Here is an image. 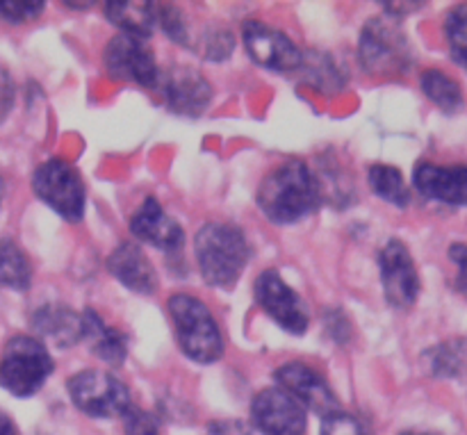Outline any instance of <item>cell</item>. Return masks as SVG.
I'll return each mask as SVG.
<instances>
[{"label":"cell","instance_id":"cell-1","mask_svg":"<svg viewBox=\"0 0 467 435\" xmlns=\"http://www.w3.org/2000/svg\"><path fill=\"white\" fill-rule=\"evenodd\" d=\"M319 203V185L313 171L299 160L283 162L263 181L258 205L274 223H295L308 217Z\"/></svg>","mask_w":467,"mask_h":435},{"label":"cell","instance_id":"cell-2","mask_svg":"<svg viewBox=\"0 0 467 435\" xmlns=\"http://www.w3.org/2000/svg\"><path fill=\"white\" fill-rule=\"evenodd\" d=\"M201 276L213 287H233L251 258L249 242L231 223H205L194 242Z\"/></svg>","mask_w":467,"mask_h":435},{"label":"cell","instance_id":"cell-3","mask_svg":"<svg viewBox=\"0 0 467 435\" xmlns=\"http://www.w3.org/2000/svg\"><path fill=\"white\" fill-rule=\"evenodd\" d=\"M178 345L182 354L201 365L217 363L223 354V337L213 313L203 301L190 295H173L169 299Z\"/></svg>","mask_w":467,"mask_h":435},{"label":"cell","instance_id":"cell-4","mask_svg":"<svg viewBox=\"0 0 467 435\" xmlns=\"http://www.w3.org/2000/svg\"><path fill=\"white\" fill-rule=\"evenodd\" d=\"M53 374V358L39 340L16 336L5 345L0 360V386L14 397H32Z\"/></svg>","mask_w":467,"mask_h":435},{"label":"cell","instance_id":"cell-5","mask_svg":"<svg viewBox=\"0 0 467 435\" xmlns=\"http://www.w3.org/2000/svg\"><path fill=\"white\" fill-rule=\"evenodd\" d=\"M32 187L35 194L67 222H80L85 214L87 194L82 178L76 167L64 160H48L41 164L32 178Z\"/></svg>","mask_w":467,"mask_h":435},{"label":"cell","instance_id":"cell-6","mask_svg":"<svg viewBox=\"0 0 467 435\" xmlns=\"http://www.w3.org/2000/svg\"><path fill=\"white\" fill-rule=\"evenodd\" d=\"M73 404L82 413L99 419L119 418L130 409V392L117 377L100 369H87L67 383Z\"/></svg>","mask_w":467,"mask_h":435},{"label":"cell","instance_id":"cell-7","mask_svg":"<svg viewBox=\"0 0 467 435\" xmlns=\"http://www.w3.org/2000/svg\"><path fill=\"white\" fill-rule=\"evenodd\" d=\"M255 301L287 333L301 336V333L308 331V306L278 276L276 269H267L258 276V281H255Z\"/></svg>","mask_w":467,"mask_h":435},{"label":"cell","instance_id":"cell-8","mask_svg":"<svg viewBox=\"0 0 467 435\" xmlns=\"http://www.w3.org/2000/svg\"><path fill=\"white\" fill-rule=\"evenodd\" d=\"M409 44L404 35L386 18L365 26L358 41V57L369 73H395L409 67Z\"/></svg>","mask_w":467,"mask_h":435},{"label":"cell","instance_id":"cell-9","mask_svg":"<svg viewBox=\"0 0 467 435\" xmlns=\"http://www.w3.org/2000/svg\"><path fill=\"white\" fill-rule=\"evenodd\" d=\"M251 422L263 435H304L308 429L306 409L281 388H267L255 395Z\"/></svg>","mask_w":467,"mask_h":435},{"label":"cell","instance_id":"cell-10","mask_svg":"<svg viewBox=\"0 0 467 435\" xmlns=\"http://www.w3.org/2000/svg\"><path fill=\"white\" fill-rule=\"evenodd\" d=\"M103 59L105 68L114 80L135 82L140 87H155L160 82V68L153 53L137 36H114L105 48Z\"/></svg>","mask_w":467,"mask_h":435},{"label":"cell","instance_id":"cell-11","mask_svg":"<svg viewBox=\"0 0 467 435\" xmlns=\"http://www.w3.org/2000/svg\"><path fill=\"white\" fill-rule=\"evenodd\" d=\"M242 36L251 57L265 68H272L278 73H290L304 67V55L301 50L287 39L276 27L260 21H246L242 26Z\"/></svg>","mask_w":467,"mask_h":435},{"label":"cell","instance_id":"cell-12","mask_svg":"<svg viewBox=\"0 0 467 435\" xmlns=\"http://www.w3.org/2000/svg\"><path fill=\"white\" fill-rule=\"evenodd\" d=\"M383 292L395 308H410L420 295V276L404 242L390 240L379 254Z\"/></svg>","mask_w":467,"mask_h":435},{"label":"cell","instance_id":"cell-13","mask_svg":"<svg viewBox=\"0 0 467 435\" xmlns=\"http://www.w3.org/2000/svg\"><path fill=\"white\" fill-rule=\"evenodd\" d=\"M276 381L281 390L295 397L301 406H308L310 410L319 413L322 418L336 413L337 399L322 374L304 363H287L276 372Z\"/></svg>","mask_w":467,"mask_h":435},{"label":"cell","instance_id":"cell-14","mask_svg":"<svg viewBox=\"0 0 467 435\" xmlns=\"http://www.w3.org/2000/svg\"><path fill=\"white\" fill-rule=\"evenodd\" d=\"M130 231L155 249H162L164 254H181L182 244H185V233H182L181 223L173 222L153 196H149L135 212Z\"/></svg>","mask_w":467,"mask_h":435},{"label":"cell","instance_id":"cell-15","mask_svg":"<svg viewBox=\"0 0 467 435\" xmlns=\"http://www.w3.org/2000/svg\"><path fill=\"white\" fill-rule=\"evenodd\" d=\"M413 182L427 199L445 205H467V167H441L420 162L415 167Z\"/></svg>","mask_w":467,"mask_h":435},{"label":"cell","instance_id":"cell-16","mask_svg":"<svg viewBox=\"0 0 467 435\" xmlns=\"http://www.w3.org/2000/svg\"><path fill=\"white\" fill-rule=\"evenodd\" d=\"M162 89L169 108L178 114H187V117H196L203 112L213 98V89L205 78L192 68H176V71L167 73V78L162 80Z\"/></svg>","mask_w":467,"mask_h":435},{"label":"cell","instance_id":"cell-17","mask_svg":"<svg viewBox=\"0 0 467 435\" xmlns=\"http://www.w3.org/2000/svg\"><path fill=\"white\" fill-rule=\"evenodd\" d=\"M108 267L121 285H126L130 292H137V295H153L155 287H158L153 264L146 258L144 251L130 242L114 249V254L108 260Z\"/></svg>","mask_w":467,"mask_h":435},{"label":"cell","instance_id":"cell-18","mask_svg":"<svg viewBox=\"0 0 467 435\" xmlns=\"http://www.w3.org/2000/svg\"><path fill=\"white\" fill-rule=\"evenodd\" d=\"M32 326L41 337L62 347V349L82 340V315L73 313L67 306H41L32 315Z\"/></svg>","mask_w":467,"mask_h":435},{"label":"cell","instance_id":"cell-19","mask_svg":"<svg viewBox=\"0 0 467 435\" xmlns=\"http://www.w3.org/2000/svg\"><path fill=\"white\" fill-rule=\"evenodd\" d=\"M82 340L89 342L91 351L100 360L109 365H121L126 360L128 345L121 331L108 326L94 310H87L82 315Z\"/></svg>","mask_w":467,"mask_h":435},{"label":"cell","instance_id":"cell-20","mask_svg":"<svg viewBox=\"0 0 467 435\" xmlns=\"http://www.w3.org/2000/svg\"><path fill=\"white\" fill-rule=\"evenodd\" d=\"M105 14L121 30V35L146 39L153 32L155 18H158V7L153 3L119 0V3H105Z\"/></svg>","mask_w":467,"mask_h":435},{"label":"cell","instance_id":"cell-21","mask_svg":"<svg viewBox=\"0 0 467 435\" xmlns=\"http://www.w3.org/2000/svg\"><path fill=\"white\" fill-rule=\"evenodd\" d=\"M420 85H422L424 96L431 103H436L442 112L454 114L463 108V91H461V85L454 78L447 76V73L438 71V68H429V71H424Z\"/></svg>","mask_w":467,"mask_h":435},{"label":"cell","instance_id":"cell-22","mask_svg":"<svg viewBox=\"0 0 467 435\" xmlns=\"http://www.w3.org/2000/svg\"><path fill=\"white\" fill-rule=\"evenodd\" d=\"M369 187L386 203L400 205V208H406L410 203L409 185H406L400 169L388 167V164H374L369 169Z\"/></svg>","mask_w":467,"mask_h":435},{"label":"cell","instance_id":"cell-23","mask_svg":"<svg viewBox=\"0 0 467 435\" xmlns=\"http://www.w3.org/2000/svg\"><path fill=\"white\" fill-rule=\"evenodd\" d=\"M32 281V269L26 254L14 242L0 240V285L12 290H27Z\"/></svg>","mask_w":467,"mask_h":435},{"label":"cell","instance_id":"cell-24","mask_svg":"<svg viewBox=\"0 0 467 435\" xmlns=\"http://www.w3.org/2000/svg\"><path fill=\"white\" fill-rule=\"evenodd\" d=\"M445 35L451 57L467 71V5H459L447 14Z\"/></svg>","mask_w":467,"mask_h":435},{"label":"cell","instance_id":"cell-25","mask_svg":"<svg viewBox=\"0 0 467 435\" xmlns=\"http://www.w3.org/2000/svg\"><path fill=\"white\" fill-rule=\"evenodd\" d=\"M467 360V342H447L433 351V372L441 377L461 374Z\"/></svg>","mask_w":467,"mask_h":435},{"label":"cell","instance_id":"cell-26","mask_svg":"<svg viewBox=\"0 0 467 435\" xmlns=\"http://www.w3.org/2000/svg\"><path fill=\"white\" fill-rule=\"evenodd\" d=\"M123 431L126 435H160V424L150 413L130 406L123 413Z\"/></svg>","mask_w":467,"mask_h":435},{"label":"cell","instance_id":"cell-27","mask_svg":"<svg viewBox=\"0 0 467 435\" xmlns=\"http://www.w3.org/2000/svg\"><path fill=\"white\" fill-rule=\"evenodd\" d=\"M41 12H44V3H39V0H5V3H0V14L12 23L32 21Z\"/></svg>","mask_w":467,"mask_h":435},{"label":"cell","instance_id":"cell-28","mask_svg":"<svg viewBox=\"0 0 467 435\" xmlns=\"http://www.w3.org/2000/svg\"><path fill=\"white\" fill-rule=\"evenodd\" d=\"M322 435H368V431H365L363 424L354 415L336 410V413L324 418Z\"/></svg>","mask_w":467,"mask_h":435},{"label":"cell","instance_id":"cell-29","mask_svg":"<svg viewBox=\"0 0 467 435\" xmlns=\"http://www.w3.org/2000/svg\"><path fill=\"white\" fill-rule=\"evenodd\" d=\"M160 12V23H162L164 32H167L171 39L181 41V44H185L187 41V30L185 26H182V18L181 14L176 12V9L171 7V5H162V7H158Z\"/></svg>","mask_w":467,"mask_h":435},{"label":"cell","instance_id":"cell-30","mask_svg":"<svg viewBox=\"0 0 467 435\" xmlns=\"http://www.w3.org/2000/svg\"><path fill=\"white\" fill-rule=\"evenodd\" d=\"M450 258H451V263L456 264V269H459L456 285H459V290L467 296V244H451Z\"/></svg>","mask_w":467,"mask_h":435},{"label":"cell","instance_id":"cell-31","mask_svg":"<svg viewBox=\"0 0 467 435\" xmlns=\"http://www.w3.org/2000/svg\"><path fill=\"white\" fill-rule=\"evenodd\" d=\"M14 105V82L9 78L7 68L0 64V121H5V117L9 114Z\"/></svg>","mask_w":467,"mask_h":435},{"label":"cell","instance_id":"cell-32","mask_svg":"<svg viewBox=\"0 0 467 435\" xmlns=\"http://www.w3.org/2000/svg\"><path fill=\"white\" fill-rule=\"evenodd\" d=\"M0 435H18L16 427H14V422L7 415H0Z\"/></svg>","mask_w":467,"mask_h":435},{"label":"cell","instance_id":"cell-33","mask_svg":"<svg viewBox=\"0 0 467 435\" xmlns=\"http://www.w3.org/2000/svg\"><path fill=\"white\" fill-rule=\"evenodd\" d=\"M420 7H422V5H418V3H409V5H404V3L386 5V9H390V12H395V14H400V12H413V9H420Z\"/></svg>","mask_w":467,"mask_h":435},{"label":"cell","instance_id":"cell-34","mask_svg":"<svg viewBox=\"0 0 467 435\" xmlns=\"http://www.w3.org/2000/svg\"><path fill=\"white\" fill-rule=\"evenodd\" d=\"M0 199H3V181H0Z\"/></svg>","mask_w":467,"mask_h":435},{"label":"cell","instance_id":"cell-35","mask_svg":"<svg viewBox=\"0 0 467 435\" xmlns=\"http://www.w3.org/2000/svg\"><path fill=\"white\" fill-rule=\"evenodd\" d=\"M401 435H429V433H401Z\"/></svg>","mask_w":467,"mask_h":435}]
</instances>
